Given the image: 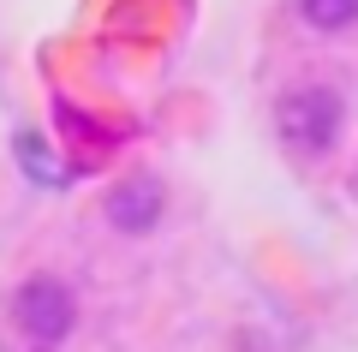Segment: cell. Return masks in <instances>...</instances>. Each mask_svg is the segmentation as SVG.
<instances>
[{
  "label": "cell",
  "mask_w": 358,
  "mask_h": 352,
  "mask_svg": "<svg viewBox=\"0 0 358 352\" xmlns=\"http://www.w3.org/2000/svg\"><path fill=\"white\" fill-rule=\"evenodd\" d=\"M299 18L317 30H346L358 24V0H299Z\"/></svg>",
  "instance_id": "5b68a950"
},
{
  "label": "cell",
  "mask_w": 358,
  "mask_h": 352,
  "mask_svg": "<svg viewBox=\"0 0 358 352\" xmlns=\"http://www.w3.org/2000/svg\"><path fill=\"white\" fill-rule=\"evenodd\" d=\"M341 120H346V101H341V90H329V84H299V90H287V96L275 101L281 138L293 143V150H305V155H329L334 138H341Z\"/></svg>",
  "instance_id": "6da1fadb"
},
{
  "label": "cell",
  "mask_w": 358,
  "mask_h": 352,
  "mask_svg": "<svg viewBox=\"0 0 358 352\" xmlns=\"http://www.w3.org/2000/svg\"><path fill=\"white\" fill-rule=\"evenodd\" d=\"M13 155H18V167H24L30 179H36V185H66V179H72V167L60 162V155H48V143L36 138V132H18V143H13Z\"/></svg>",
  "instance_id": "277c9868"
},
{
  "label": "cell",
  "mask_w": 358,
  "mask_h": 352,
  "mask_svg": "<svg viewBox=\"0 0 358 352\" xmlns=\"http://www.w3.org/2000/svg\"><path fill=\"white\" fill-rule=\"evenodd\" d=\"M13 323L24 328L30 340H42V346L66 340V335H72V323H78V299H72V287H66L60 275H30L24 287L13 293Z\"/></svg>",
  "instance_id": "7a4b0ae2"
},
{
  "label": "cell",
  "mask_w": 358,
  "mask_h": 352,
  "mask_svg": "<svg viewBox=\"0 0 358 352\" xmlns=\"http://www.w3.org/2000/svg\"><path fill=\"white\" fill-rule=\"evenodd\" d=\"M108 221L120 233H150L162 221V185L155 179H126V185L108 191Z\"/></svg>",
  "instance_id": "3957f363"
}]
</instances>
